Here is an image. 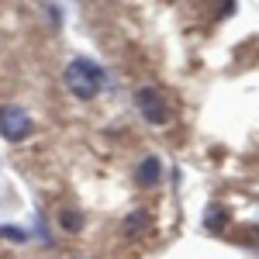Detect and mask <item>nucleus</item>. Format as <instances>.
<instances>
[{
	"label": "nucleus",
	"instance_id": "f257e3e1",
	"mask_svg": "<svg viewBox=\"0 0 259 259\" xmlns=\"http://www.w3.org/2000/svg\"><path fill=\"white\" fill-rule=\"evenodd\" d=\"M104 87V69L94 59H73L66 66V90L80 100H94Z\"/></svg>",
	"mask_w": 259,
	"mask_h": 259
},
{
	"label": "nucleus",
	"instance_id": "f03ea898",
	"mask_svg": "<svg viewBox=\"0 0 259 259\" xmlns=\"http://www.w3.org/2000/svg\"><path fill=\"white\" fill-rule=\"evenodd\" d=\"M31 132H35V121H31V114H28L24 107H14V104L0 107V139L18 145V142H24Z\"/></svg>",
	"mask_w": 259,
	"mask_h": 259
},
{
	"label": "nucleus",
	"instance_id": "7ed1b4c3",
	"mask_svg": "<svg viewBox=\"0 0 259 259\" xmlns=\"http://www.w3.org/2000/svg\"><path fill=\"white\" fill-rule=\"evenodd\" d=\"M135 107H139V114L152 128H162L166 121H169V104H166V94L156 90V87H142L139 94H135Z\"/></svg>",
	"mask_w": 259,
	"mask_h": 259
},
{
	"label": "nucleus",
	"instance_id": "20e7f679",
	"mask_svg": "<svg viewBox=\"0 0 259 259\" xmlns=\"http://www.w3.org/2000/svg\"><path fill=\"white\" fill-rule=\"evenodd\" d=\"M162 177V166L156 156H145V159L139 162V169H135V180H139V187H156Z\"/></svg>",
	"mask_w": 259,
	"mask_h": 259
},
{
	"label": "nucleus",
	"instance_id": "39448f33",
	"mask_svg": "<svg viewBox=\"0 0 259 259\" xmlns=\"http://www.w3.org/2000/svg\"><path fill=\"white\" fill-rule=\"evenodd\" d=\"M62 225H66L69 232H80V228H83V218L76 214V211H62Z\"/></svg>",
	"mask_w": 259,
	"mask_h": 259
},
{
	"label": "nucleus",
	"instance_id": "423d86ee",
	"mask_svg": "<svg viewBox=\"0 0 259 259\" xmlns=\"http://www.w3.org/2000/svg\"><path fill=\"white\" fill-rule=\"evenodd\" d=\"M0 235H4V239H11V242H24V239H28V232L11 228V225H0Z\"/></svg>",
	"mask_w": 259,
	"mask_h": 259
},
{
	"label": "nucleus",
	"instance_id": "0eeeda50",
	"mask_svg": "<svg viewBox=\"0 0 259 259\" xmlns=\"http://www.w3.org/2000/svg\"><path fill=\"white\" fill-rule=\"evenodd\" d=\"M225 221H228V218H225V211H221V214H218V211L207 214V225H211V228H225Z\"/></svg>",
	"mask_w": 259,
	"mask_h": 259
}]
</instances>
